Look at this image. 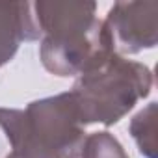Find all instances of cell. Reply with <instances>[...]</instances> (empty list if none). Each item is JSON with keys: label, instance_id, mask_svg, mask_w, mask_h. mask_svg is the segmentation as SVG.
I'll return each mask as SVG.
<instances>
[{"label": "cell", "instance_id": "6da1fadb", "mask_svg": "<svg viewBox=\"0 0 158 158\" xmlns=\"http://www.w3.org/2000/svg\"><path fill=\"white\" fill-rule=\"evenodd\" d=\"M32 21L43 67L61 78L82 74L95 60L114 50L91 0H37Z\"/></svg>", "mask_w": 158, "mask_h": 158}, {"label": "cell", "instance_id": "7a4b0ae2", "mask_svg": "<svg viewBox=\"0 0 158 158\" xmlns=\"http://www.w3.org/2000/svg\"><path fill=\"white\" fill-rule=\"evenodd\" d=\"M0 127L17 158H80L86 139L71 91L34 101L24 110L0 108Z\"/></svg>", "mask_w": 158, "mask_h": 158}, {"label": "cell", "instance_id": "3957f363", "mask_svg": "<svg viewBox=\"0 0 158 158\" xmlns=\"http://www.w3.org/2000/svg\"><path fill=\"white\" fill-rule=\"evenodd\" d=\"M152 89L147 65L110 50L78 74L71 89L80 123L110 127L123 119Z\"/></svg>", "mask_w": 158, "mask_h": 158}, {"label": "cell", "instance_id": "277c9868", "mask_svg": "<svg viewBox=\"0 0 158 158\" xmlns=\"http://www.w3.org/2000/svg\"><path fill=\"white\" fill-rule=\"evenodd\" d=\"M114 50L121 56L154 48L158 41V2L121 0L102 21Z\"/></svg>", "mask_w": 158, "mask_h": 158}, {"label": "cell", "instance_id": "5b68a950", "mask_svg": "<svg viewBox=\"0 0 158 158\" xmlns=\"http://www.w3.org/2000/svg\"><path fill=\"white\" fill-rule=\"evenodd\" d=\"M30 2H0V67L19 50L23 41H35Z\"/></svg>", "mask_w": 158, "mask_h": 158}, {"label": "cell", "instance_id": "8992f818", "mask_svg": "<svg viewBox=\"0 0 158 158\" xmlns=\"http://www.w3.org/2000/svg\"><path fill=\"white\" fill-rule=\"evenodd\" d=\"M156 102H149L139 110L128 125V130L145 158H156Z\"/></svg>", "mask_w": 158, "mask_h": 158}, {"label": "cell", "instance_id": "52a82bcc", "mask_svg": "<svg viewBox=\"0 0 158 158\" xmlns=\"http://www.w3.org/2000/svg\"><path fill=\"white\" fill-rule=\"evenodd\" d=\"M80 158H128V154L114 134L101 130L86 136Z\"/></svg>", "mask_w": 158, "mask_h": 158}, {"label": "cell", "instance_id": "ba28073f", "mask_svg": "<svg viewBox=\"0 0 158 158\" xmlns=\"http://www.w3.org/2000/svg\"><path fill=\"white\" fill-rule=\"evenodd\" d=\"M6 158H17V156H15V154H11V152H10V154H8V156H6Z\"/></svg>", "mask_w": 158, "mask_h": 158}]
</instances>
